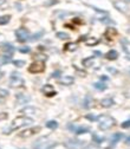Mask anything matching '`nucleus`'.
I'll return each instance as SVG.
<instances>
[{
  "mask_svg": "<svg viewBox=\"0 0 130 149\" xmlns=\"http://www.w3.org/2000/svg\"><path fill=\"white\" fill-rule=\"evenodd\" d=\"M94 88H95V89H97V90L104 91V90H105V89H106L108 86H106V84L102 83V81H101V82H97V83H95V84H94Z\"/></svg>",
  "mask_w": 130,
  "mask_h": 149,
  "instance_id": "a211bd4d",
  "label": "nucleus"
},
{
  "mask_svg": "<svg viewBox=\"0 0 130 149\" xmlns=\"http://www.w3.org/2000/svg\"><path fill=\"white\" fill-rule=\"evenodd\" d=\"M85 149H99V148H97L96 146H92V144H91V146H88Z\"/></svg>",
  "mask_w": 130,
  "mask_h": 149,
  "instance_id": "473e14b6",
  "label": "nucleus"
},
{
  "mask_svg": "<svg viewBox=\"0 0 130 149\" xmlns=\"http://www.w3.org/2000/svg\"><path fill=\"white\" fill-rule=\"evenodd\" d=\"M44 69H45L44 62H42V61H37V62H34V63H32L31 65H30L28 71L31 72V73H39V72H43Z\"/></svg>",
  "mask_w": 130,
  "mask_h": 149,
  "instance_id": "20e7f679",
  "label": "nucleus"
},
{
  "mask_svg": "<svg viewBox=\"0 0 130 149\" xmlns=\"http://www.w3.org/2000/svg\"><path fill=\"white\" fill-rule=\"evenodd\" d=\"M15 36H17V38H18V40L23 43V42H26L27 39H28L30 33H28V31H27L26 28L20 27V28H18L17 31H15Z\"/></svg>",
  "mask_w": 130,
  "mask_h": 149,
  "instance_id": "39448f33",
  "label": "nucleus"
},
{
  "mask_svg": "<svg viewBox=\"0 0 130 149\" xmlns=\"http://www.w3.org/2000/svg\"><path fill=\"white\" fill-rule=\"evenodd\" d=\"M106 59H109V61H115V59L118 57V52L115 51V50H110V51L105 55Z\"/></svg>",
  "mask_w": 130,
  "mask_h": 149,
  "instance_id": "4468645a",
  "label": "nucleus"
},
{
  "mask_svg": "<svg viewBox=\"0 0 130 149\" xmlns=\"http://www.w3.org/2000/svg\"><path fill=\"white\" fill-rule=\"evenodd\" d=\"M127 144H130V137L127 138Z\"/></svg>",
  "mask_w": 130,
  "mask_h": 149,
  "instance_id": "c9c22d12",
  "label": "nucleus"
},
{
  "mask_svg": "<svg viewBox=\"0 0 130 149\" xmlns=\"http://www.w3.org/2000/svg\"><path fill=\"white\" fill-rule=\"evenodd\" d=\"M59 82H61V84H63V85H71L75 82V78L72 76H63Z\"/></svg>",
  "mask_w": 130,
  "mask_h": 149,
  "instance_id": "9b49d317",
  "label": "nucleus"
},
{
  "mask_svg": "<svg viewBox=\"0 0 130 149\" xmlns=\"http://www.w3.org/2000/svg\"><path fill=\"white\" fill-rule=\"evenodd\" d=\"M76 47H77V45L73 44V43H67L65 45V50H66V51H75Z\"/></svg>",
  "mask_w": 130,
  "mask_h": 149,
  "instance_id": "aec40b11",
  "label": "nucleus"
},
{
  "mask_svg": "<svg viewBox=\"0 0 130 149\" xmlns=\"http://www.w3.org/2000/svg\"><path fill=\"white\" fill-rule=\"evenodd\" d=\"M8 95V91L7 90H4V89H0V96L1 97H6Z\"/></svg>",
  "mask_w": 130,
  "mask_h": 149,
  "instance_id": "a878e982",
  "label": "nucleus"
},
{
  "mask_svg": "<svg viewBox=\"0 0 130 149\" xmlns=\"http://www.w3.org/2000/svg\"><path fill=\"white\" fill-rule=\"evenodd\" d=\"M94 63H95V59H94V57H88V58L83 59V65H84V66H86V67L92 66V65H94Z\"/></svg>",
  "mask_w": 130,
  "mask_h": 149,
  "instance_id": "dca6fc26",
  "label": "nucleus"
},
{
  "mask_svg": "<svg viewBox=\"0 0 130 149\" xmlns=\"http://www.w3.org/2000/svg\"><path fill=\"white\" fill-rule=\"evenodd\" d=\"M24 84V81L22 79L19 73H12L11 76V85L12 86H22Z\"/></svg>",
  "mask_w": 130,
  "mask_h": 149,
  "instance_id": "0eeeda50",
  "label": "nucleus"
},
{
  "mask_svg": "<svg viewBox=\"0 0 130 149\" xmlns=\"http://www.w3.org/2000/svg\"><path fill=\"white\" fill-rule=\"evenodd\" d=\"M9 16H3V17H0V25H5V24H7L8 23V20H9Z\"/></svg>",
  "mask_w": 130,
  "mask_h": 149,
  "instance_id": "412c9836",
  "label": "nucleus"
},
{
  "mask_svg": "<svg viewBox=\"0 0 130 149\" xmlns=\"http://www.w3.org/2000/svg\"><path fill=\"white\" fill-rule=\"evenodd\" d=\"M94 138H95V140H96V142H97V143H101V142L103 141V138H101V137H98L97 135H94Z\"/></svg>",
  "mask_w": 130,
  "mask_h": 149,
  "instance_id": "c85d7f7f",
  "label": "nucleus"
},
{
  "mask_svg": "<svg viewBox=\"0 0 130 149\" xmlns=\"http://www.w3.org/2000/svg\"><path fill=\"white\" fill-rule=\"evenodd\" d=\"M17 101L20 103V104H26V103L30 101V97H28V96H25V95H23V94H19V95H17Z\"/></svg>",
  "mask_w": 130,
  "mask_h": 149,
  "instance_id": "ddd939ff",
  "label": "nucleus"
},
{
  "mask_svg": "<svg viewBox=\"0 0 130 149\" xmlns=\"http://www.w3.org/2000/svg\"><path fill=\"white\" fill-rule=\"evenodd\" d=\"M97 121H98V127L99 129L102 130H109L111 127H114L115 124V120L112 117H110L108 115H102V116H98L97 117Z\"/></svg>",
  "mask_w": 130,
  "mask_h": 149,
  "instance_id": "f03ea898",
  "label": "nucleus"
},
{
  "mask_svg": "<svg viewBox=\"0 0 130 149\" xmlns=\"http://www.w3.org/2000/svg\"><path fill=\"white\" fill-rule=\"evenodd\" d=\"M14 65H17V66H24V65H25V62H24V61H15V62H14Z\"/></svg>",
  "mask_w": 130,
  "mask_h": 149,
  "instance_id": "bb28decb",
  "label": "nucleus"
},
{
  "mask_svg": "<svg viewBox=\"0 0 130 149\" xmlns=\"http://www.w3.org/2000/svg\"><path fill=\"white\" fill-rule=\"evenodd\" d=\"M67 149H82L84 146V141L81 140H69L65 143Z\"/></svg>",
  "mask_w": 130,
  "mask_h": 149,
  "instance_id": "423d86ee",
  "label": "nucleus"
},
{
  "mask_svg": "<svg viewBox=\"0 0 130 149\" xmlns=\"http://www.w3.org/2000/svg\"><path fill=\"white\" fill-rule=\"evenodd\" d=\"M39 130H40V128H39V127L38 128H32V129H27V130L20 133V136L22 137H30V136H32L34 133H37Z\"/></svg>",
  "mask_w": 130,
  "mask_h": 149,
  "instance_id": "9d476101",
  "label": "nucleus"
},
{
  "mask_svg": "<svg viewBox=\"0 0 130 149\" xmlns=\"http://www.w3.org/2000/svg\"><path fill=\"white\" fill-rule=\"evenodd\" d=\"M128 59H130V56H129V57H128Z\"/></svg>",
  "mask_w": 130,
  "mask_h": 149,
  "instance_id": "4c0bfd02",
  "label": "nucleus"
},
{
  "mask_svg": "<svg viewBox=\"0 0 130 149\" xmlns=\"http://www.w3.org/2000/svg\"><path fill=\"white\" fill-rule=\"evenodd\" d=\"M20 51L25 53V52H30V51H31V49H30V47H27V46H26V49H20Z\"/></svg>",
  "mask_w": 130,
  "mask_h": 149,
  "instance_id": "7c9ffc66",
  "label": "nucleus"
},
{
  "mask_svg": "<svg viewBox=\"0 0 130 149\" xmlns=\"http://www.w3.org/2000/svg\"><path fill=\"white\" fill-rule=\"evenodd\" d=\"M43 91H44L45 95L48 96V97H51V96H55V95H56V91H55L53 86L50 85V84H46V85L43 88Z\"/></svg>",
  "mask_w": 130,
  "mask_h": 149,
  "instance_id": "f8f14e48",
  "label": "nucleus"
},
{
  "mask_svg": "<svg viewBox=\"0 0 130 149\" xmlns=\"http://www.w3.org/2000/svg\"><path fill=\"white\" fill-rule=\"evenodd\" d=\"M108 71H109V72H111V73H116V72H117V71L115 70V69H112V67H108Z\"/></svg>",
  "mask_w": 130,
  "mask_h": 149,
  "instance_id": "2f4dec72",
  "label": "nucleus"
},
{
  "mask_svg": "<svg viewBox=\"0 0 130 149\" xmlns=\"http://www.w3.org/2000/svg\"><path fill=\"white\" fill-rule=\"evenodd\" d=\"M89 107H90V97L86 96V97H85V102H84V108L88 109Z\"/></svg>",
  "mask_w": 130,
  "mask_h": 149,
  "instance_id": "393cba45",
  "label": "nucleus"
},
{
  "mask_svg": "<svg viewBox=\"0 0 130 149\" xmlns=\"http://www.w3.org/2000/svg\"><path fill=\"white\" fill-rule=\"evenodd\" d=\"M106 79H108V77H105V76H104V77H101V81H106Z\"/></svg>",
  "mask_w": 130,
  "mask_h": 149,
  "instance_id": "f704fd0d",
  "label": "nucleus"
},
{
  "mask_svg": "<svg viewBox=\"0 0 130 149\" xmlns=\"http://www.w3.org/2000/svg\"><path fill=\"white\" fill-rule=\"evenodd\" d=\"M69 129H70V130H72L77 135L85 134V133L89 131V128L88 127H76V125H72V124H69Z\"/></svg>",
  "mask_w": 130,
  "mask_h": 149,
  "instance_id": "6e6552de",
  "label": "nucleus"
},
{
  "mask_svg": "<svg viewBox=\"0 0 130 149\" xmlns=\"http://www.w3.org/2000/svg\"><path fill=\"white\" fill-rule=\"evenodd\" d=\"M129 75H130V70H129Z\"/></svg>",
  "mask_w": 130,
  "mask_h": 149,
  "instance_id": "58836bf2",
  "label": "nucleus"
},
{
  "mask_svg": "<svg viewBox=\"0 0 130 149\" xmlns=\"http://www.w3.org/2000/svg\"><path fill=\"white\" fill-rule=\"evenodd\" d=\"M46 127L50 128V129H56V128L58 127V123H57L56 121H48V122L46 123Z\"/></svg>",
  "mask_w": 130,
  "mask_h": 149,
  "instance_id": "4be33fe9",
  "label": "nucleus"
},
{
  "mask_svg": "<svg viewBox=\"0 0 130 149\" xmlns=\"http://www.w3.org/2000/svg\"><path fill=\"white\" fill-rule=\"evenodd\" d=\"M55 144H56L55 142L47 140V138H45V137H42L34 143L33 149H50V148H52Z\"/></svg>",
  "mask_w": 130,
  "mask_h": 149,
  "instance_id": "7ed1b4c3",
  "label": "nucleus"
},
{
  "mask_svg": "<svg viewBox=\"0 0 130 149\" xmlns=\"http://www.w3.org/2000/svg\"><path fill=\"white\" fill-rule=\"evenodd\" d=\"M123 137V135L121 134V133H116V134H114L112 136H111V142H112V146H115L118 141H121V138Z\"/></svg>",
  "mask_w": 130,
  "mask_h": 149,
  "instance_id": "f3484780",
  "label": "nucleus"
},
{
  "mask_svg": "<svg viewBox=\"0 0 130 149\" xmlns=\"http://www.w3.org/2000/svg\"><path fill=\"white\" fill-rule=\"evenodd\" d=\"M114 6L116 7V9H118L119 12L127 13V11H128V5L124 1H122V0H116V1H114Z\"/></svg>",
  "mask_w": 130,
  "mask_h": 149,
  "instance_id": "1a4fd4ad",
  "label": "nucleus"
},
{
  "mask_svg": "<svg viewBox=\"0 0 130 149\" xmlns=\"http://www.w3.org/2000/svg\"><path fill=\"white\" fill-rule=\"evenodd\" d=\"M85 43H86V45H88V46H91V45H96V44L98 43V39H96V38H88Z\"/></svg>",
  "mask_w": 130,
  "mask_h": 149,
  "instance_id": "6ab92c4d",
  "label": "nucleus"
},
{
  "mask_svg": "<svg viewBox=\"0 0 130 149\" xmlns=\"http://www.w3.org/2000/svg\"><path fill=\"white\" fill-rule=\"evenodd\" d=\"M1 76H3V72H1V71H0V78H1Z\"/></svg>",
  "mask_w": 130,
  "mask_h": 149,
  "instance_id": "e433bc0d",
  "label": "nucleus"
},
{
  "mask_svg": "<svg viewBox=\"0 0 130 149\" xmlns=\"http://www.w3.org/2000/svg\"><path fill=\"white\" fill-rule=\"evenodd\" d=\"M130 127V121H125L122 123V128H129Z\"/></svg>",
  "mask_w": 130,
  "mask_h": 149,
  "instance_id": "c756f323",
  "label": "nucleus"
},
{
  "mask_svg": "<svg viewBox=\"0 0 130 149\" xmlns=\"http://www.w3.org/2000/svg\"><path fill=\"white\" fill-rule=\"evenodd\" d=\"M101 105L104 108H110L111 105H114V99L112 98H104L101 101Z\"/></svg>",
  "mask_w": 130,
  "mask_h": 149,
  "instance_id": "2eb2a0df",
  "label": "nucleus"
},
{
  "mask_svg": "<svg viewBox=\"0 0 130 149\" xmlns=\"http://www.w3.org/2000/svg\"><path fill=\"white\" fill-rule=\"evenodd\" d=\"M9 59H11V57H9V56H4V57H0V65H1V64H4V63H6V62H8L9 61Z\"/></svg>",
  "mask_w": 130,
  "mask_h": 149,
  "instance_id": "5701e85b",
  "label": "nucleus"
},
{
  "mask_svg": "<svg viewBox=\"0 0 130 149\" xmlns=\"http://www.w3.org/2000/svg\"><path fill=\"white\" fill-rule=\"evenodd\" d=\"M32 123H33L32 118L26 117V116H19V117L14 118V120L12 121L11 127H9V129H8V131L15 130V129H19V128H22L24 125H28V124H32Z\"/></svg>",
  "mask_w": 130,
  "mask_h": 149,
  "instance_id": "f257e3e1",
  "label": "nucleus"
},
{
  "mask_svg": "<svg viewBox=\"0 0 130 149\" xmlns=\"http://www.w3.org/2000/svg\"><path fill=\"white\" fill-rule=\"evenodd\" d=\"M6 3V0H0V6H3Z\"/></svg>",
  "mask_w": 130,
  "mask_h": 149,
  "instance_id": "72a5a7b5",
  "label": "nucleus"
},
{
  "mask_svg": "<svg viewBox=\"0 0 130 149\" xmlns=\"http://www.w3.org/2000/svg\"><path fill=\"white\" fill-rule=\"evenodd\" d=\"M86 118H88V120H90V121H96L97 120V117L94 116V115H86Z\"/></svg>",
  "mask_w": 130,
  "mask_h": 149,
  "instance_id": "cd10ccee",
  "label": "nucleus"
},
{
  "mask_svg": "<svg viewBox=\"0 0 130 149\" xmlns=\"http://www.w3.org/2000/svg\"><path fill=\"white\" fill-rule=\"evenodd\" d=\"M57 38H59V39H66V38H69V36L66 33H64V32H58L57 33Z\"/></svg>",
  "mask_w": 130,
  "mask_h": 149,
  "instance_id": "b1692460",
  "label": "nucleus"
}]
</instances>
